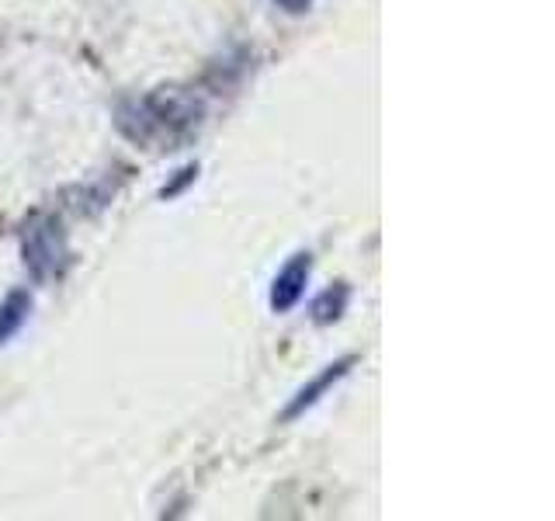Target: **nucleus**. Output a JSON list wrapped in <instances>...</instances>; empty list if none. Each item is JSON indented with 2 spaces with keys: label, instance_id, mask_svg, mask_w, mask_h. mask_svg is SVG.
I'll use <instances>...</instances> for the list:
<instances>
[{
  "label": "nucleus",
  "instance_id": "obj_1",
  "mask_svg": "<svg viewBox=\"0 0 555 521\" xmlns=\"http://www.w3.org/2000/svg\"><path fill=\"white\" fill-rule=\"evenodd\" d=\"M202 118V104L181 91H153L139 101L121 104L118 129L135 143H178L188 132H195Z\"/></svg>",
  "mask_w": 555,
  "mask_h": 521
},
{
  "label": "nucleus",
  "instance_id": "obj_2",
  "mask_svg": "<svg viewBox=\"0 0 555 521\" xmlns=\"http://www.w3.org/2000/svg\"><path fill=\"white\" fill-rule=\"evenodd\" d=\"M25 265L35 278H52L66 265V237L63 226L46 216L35 219L25 230Z\"/></svg>",
  "mask_w": 555,
  "mask_h": 521
},
{
  "label": "nucleus",
  "instance_id": "obj_3",
  "mask_svg": "<svg viewBox=\"0 0 555 521\" xmlns=\"http://www.w3.org/2000/svg\"><path fill=\"white\" fill-rule=\"evenodd\" d=\"M309 271H312V254L302 251L274 275V282H271V309L274 313H288L299 306V300L306 295V285H309Z\"/></svg>",
  "mask_w": 555,
  "mask_h": 521
},
{
  "label": "nucleus",
  "instance_id": "obj_4",
  "mask_svg": "<svg viewBox=\"0 0 555 521\" xmlns=\"http://www.w3.org/2000/svg\"><path fill=\"white\" fill-rule=\"evenodd\" d=\"M358 358L354 355H347V358H340V361H334V365H326V369L309 382V386H302L299 393H295V399L285 407V414H282V421H295V417H299L302 410H309L312 404H320V396L334 386L337 379H344L347 376V369H351Z\"/></svg>",
  "mask_w": 555,
  "mask_h": 521
},
{
  "label": "nucleus",
  "instance_id": "obj_5",
  "mask_svg": "<svg viewBox=\"0 0 555 521\" xmlns=\"http://www.w3.org/2000/svg\"><path fill=\"white\" fill-rule=\"evenodd\" d=\"M28 313H31V295L22 292V289L11 292L8 300L0 303V344L22 330V323L28 320Z\"/></svg>",
  "mask_w": 555,
  "mask_h": 521
},
{
  "label": "nucleus",
  "instance_id": "obj_6",
  "mask_svg": "<svg viewBox=\"0 0 555 521\" xmlns=\"http://www.w3.org/2000/svg\"><path fill=\"white\" fill-rule=\"evenodd\" d=\"M347 285H334V289H326L317 303H312V320L317 323H334L340 313L347 309Z\"/></svg>",
  "mask_w": 555,
  "mask_h": 521
},
{
  "label": "nucleus",
  "instance_id": "obj_7",
  "mask_svg": "<svg viewBox=\"0 0 555 521\" xmlns=\"http://www.w3.org/2000/svg\"><path fill=\"white\" fill-rule=\"evenodd\" d=\"M195 174H198V167H184V170H181V178L173 181V185H167V188L160 191V195H164V199H173V195H178V191H181L188 181H195Z\"/></svg>",
  "mask_w": 555,
  "mask_h": 521
},
{
  "label": "nucleus",
  "instance_id": "obj_8",
  "mask_svg": "<svg viewBox=\"0 0 555 521\" xmlns=\"http://www.w3.org/2000/svg\"><path fill=\"white\" fill-rule=\"evenodd\" d=\"M274 4H278V8H285L288 14H306L312 0H274Z\"/></svg>",
  "mask_w": 555,
  "mask_h": 521
}]
</instances>
